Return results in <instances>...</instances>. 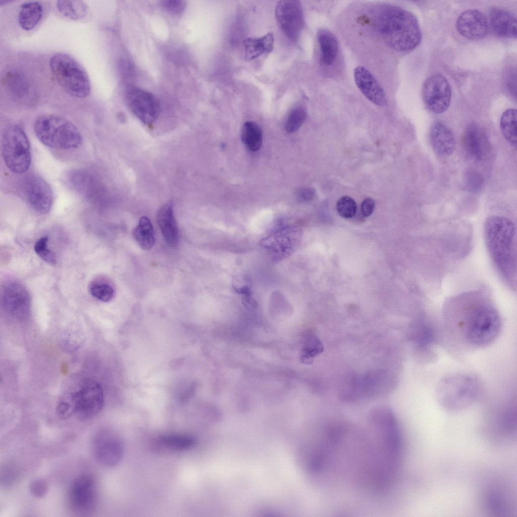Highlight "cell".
<instances>
[{
    "mask_svg": "<svg viewBox=\"0 0 517 517\" xmlns=\"http://www.w3.org/2000/svg\"><path fill=\"white\" fill-rule=\"evenodd\" d=\"M364 486L379 493L389 489L398 477L402 460L403 437L398 422L386 407L373 410L366 422Z\"/></svg>",
    "mask_w": 517,
    "mask_h": 517,
    "instance_id": "cell-1",
    "label": "cell"
},
{
    "mask_svg": "<svg viewBox=\"0 0 517 517\" xmlns=\"http://www.w3.org/2000/svg\"><path fill=\"white\" fill-rule=\"evenodd\" d=\"M500 315L488 298L465 295L445 306L443 325L450 337L460 345L483 348L495 340L501 329Z\"/></svg>",
    "mask_w": 517,
    "mask_h": 517,
    "instance_id": "cell-2",
    "label": "cell"
},
{
    "mask_svg": "<svg viewBox=\"0 0 517 517\" xmlns=\"http://www.w3.org/2000/svg\"><path fill=\"white\" fill-rule=\"evenodd\" d=\"M358 21L377 33L390 48L399 51L415 48L422 34L415 16L400 7L379 4L366 8Z\"/></svg>",
    "mask_w": 517,
    "mask_h": 517,
    "instance_id": "cell-3",
    "label": "cell"
},
{
    "mask_svg": "<svg viewBox=\"0 0 517 517\" xmlns=\"http://www.w3.org/2000/svg\"><path fill=\"white\" fill-rule=\"evenodd\" d=\"M485 243L490 257L501 278L511 287L516 280L515 226L507 218L491 216L484 225Z\"/></svg>",
    "mask_w": 517,
    "mask_h": 517,
    "instance_id": "cell-4",
    "label": "cell"
},
{
    "mask_svg": "<svg viewBox=\"0 0 517 517\" xmlns=\"http://www.w3.org/2000/svg\"><path fill=\"white\" fill-rule=\"evenodd\" d=\"M34 128L39 140L50 148L74 149L82 143V135L78 128L67 119L58 115L40 116L36 120Z\"/></svg>",
    "mask_w": 517,
    "mask_h": 517,
    "instance_id": "cell-5",
    "label": "cell"
},
{
    "mask_svg": "<svg viewBox=\"0 0 517 517\" xmlns=\"http://www.w3.org/2000/svg\"><path fill=\"white\" fill-rule=\"evenodd\" d=\"M480 383L473 376L456 374L445 377L438 389V398L441 406L453 412L462 410L473 404L480 394Z\"/></svg>",
    "mask_w": 517,
    "mask_h": 517,
    "instance_id": "cell-6",
    "label": "cell"
},
{
    "mask_svg": "<svg viewBox=\"0 0 517 517\" xmlns=\"http://www.w3.org/2000/svg\"><path fill=\"white\" fill-rule=\"evenodd\" d=\"M51 72L59 85L69 94L85 98L91 91L88 75L84 68L68 54L59 53L50 59Z\"/></svg>",
    "mask_w": 517,
    "mask_h": 517,
    "instance_id": "cell-7",
    "label": "cell"
},
{
    "mask_svg": "<svg viewBox=\"0 0 517 517\" xmlns=\"http://www.w3.org/2000/svg\"><path fill=\"white\" fill-rule=\"evenodd\" d=\"M2 152L7 167L12 172L22 174L28 170L31 161L30 146L21 127L12 125L6 129L2 137Z\"/></svg>",
    "mask_w": 517,
    "mask_h": 517,
    "instance_id": "cell-8",
    "label": "cell"
},
{
    "mask_svg": "<svg viewBox=\"0 0 517 517\" xmlns=\"http://www.w3.org/2000/svg\"><path fill=\"white\" fill-rule=\"evenodd\" d=\"M75 416L80 420H87L97 415L104 404V392L100 385L92 379L84 380L78 390L73 392Z\"/></svg>",
    "mask_w": 517,
    "mask_h": 517,
    "instance_id": "cell-9",
    "label": "cell"
},
{
    "mask_svg": "<svg viewBox=\"0 0 517 517\" xmlns=\"http://www.w3.org/2000/svg\"><path fill=\"white\" fill-rule=\"evenodd\" d=\"M97 493L95 482L92 476L82 475L71 483L68 492L67 505L74 513L85 514L95 509Z\"/></svg>",
    "mask_w": 517,
    "mask_h": 517,
    "instance_id": "cell-10",
    "label": "cell"
},
{
    "mask_svg": "<svg viewBox=\"0 0 517 517\" xmlns=\"http://www.w3.org/2000/svg\"><path fill=\"white\" fill-rule=\"evenodd\" d=\"M1 302L4 311L18 321L28 319L31 312V298L25 287L19 282L6 284L2 292Z\"/></svg>",
    "mask_w": 517,
    "mask_h": 517,
    "instance_id": "cell-11",
    "label": "cell"
},
{
    "mask_svg": "<svg viewBox=\"0 0 517 517\" xmlns=\"http://www.w3.org/2000/svg\"><path fill=\"white\" fill-rule=\"evenodd\" d=\"M92 449L97 461L108 467L118 464L123 457L124 452L121 438L114 432L108 430H102L93 437Z\"/></svg>",
    "mask_w": 517,
    "mask_h": 517,
    "instance_id": "cell-12",
    "label": "cell"
},
{
    "mask_svg": "<svg viewBox=\"0 0 517 517\" xmlns=\"http://www.w3.org/2000/svg\"><path fill=\"white\" fill-rule=\"evenodd\" d=\"M423 99L432 112L441 114L448 108L451 96V87L446 78L435 74L425 82L422 89Z\"/></svg>",
    "mask_w": 517,
    "mask_h": 517,
    "instance_id": "cell-13",
    "label": "cell"
},
{
    "mask_svg": "<svg viewBox=\"0 0 517 517\" xmlns=\"http://www.w3.org/2000/svg\"><path fill=\"white\" fill-rule=\"evenodd\" d=\"M22 193L29 204L39 213H48L51 209L53 195L51 188L41 177L30 174L22 183Z\"/></svg>",
    "mask_w": 517,
    "mask_h": 517,
    "instance_id": "cell-14",
    "label": "cell"
},
{
    "mask_svg": "<svg viewBox=\"0 0 517 517\" xmlns=\"http://www.w3.org/2000/svg\"><path fill=\"white\" fill-rule=\"evenodd\" d=\"M275 15L285 35L293 42L297 41L304 24L302 9L299 1H279L276 7Z\"/></svg>",
    "mask_w": 517,
    "mask_h": 517,
    "instance_id": "cell-15",
    "label": "cell"
},
{
    "mask_svg": "<svg viewBox=\"0 0 517 517\" xmlns=\"http://www.w3.org/2000/svg\"><path fill=\"white\" fill-rule=\"evenodd\" d=\"M125 98L131 111L144 124L150 125L158 118L159 103L151 93L140 88L131 87L127 89Z\"/></svg>",
    "mask_w": 517,
    "mask_h": 517,
    "instance_id": "cell-16",
    "label": "cell"
},
{
    "mask_svg": "<svg viewBox=\"0 0 517 517\" xmlns=\"http://www.w3.org/2000/svg\"><path fill=\"white\" fill-rule=\"evenodd\" d=\"M456 27L458 33L471 40H478L487 33L488 22L485 15L476 9L463 12L458 18Z\"/></svg>",
    "mask_w": 517,
    "mask_h": 517,
    "instance_id": "cell-17",
    "label": "cell"
},
{
    "mask_svg": "<svg viewBox=\"0 0 517 517\" xmlns=\"http://www.w3.org/2000/svg\"><path fill=\"white\" fill-rule=\"evenodd\" d=\"M353 74L357 87L369 100L379 106L387 104L385 91L369 71L358 66L354 70Z\"/></svg>",
    "mask_w": 517,
    "mask_h": 517,
    "instance_id": "cell-18",
    "label": "cell"
},
{
    "mask_svg": "<svg viewBox=\"0 0 517 517\" xmlns=\"http://www.w3.org/2000/svg\"><path fill=\"white\" fill-rule=\"evenodd\" d=\"M463 147L467 155L476 161H481L486 156L489 143L485 133L475 124L469 125L462 137Z\"/></svg>",
    "mask_w": 517,
    "mask_h": 517,
    "instance_id": "cell-19",
    "label": "cell"
},
{
    "mask_svg": "<svg viewBox=\"0 0 517 517\" xmlns=\"http://www.w3.org/2000/svg\"><path fill=\"white\" fill-rule=\"evenodd\" d=\"M430 141L434 151L442 157L450 156L455 148V139L451 130L441 122H436L430 132Z\"/></svg>",
    "mask_w": 517,
    "mask_h": 517,
    "instance_id": "cell-20",
    "label": "cell"
},
{
    "mask_svg": "<svg viewBox=\"0 0 517 517\" xmlns=\"http://www.w3.org/2000/svg\"><path fill=\"white\" fill-rule=\"evenodd\" d=\"M197 439L189 434H167L158 436L153 442L154 448L160 451L179 452L193 448Z\"/></svg>",
    "mask_w": 517,
    "mask_h": 517,
    "instance_id": "cell-21",
    "label": "cell"
},
{
    "mask_svg": "<svg viewBox=\"0 0 517 517\" xmlns=\"http://www.w3.org/2000/svg\"><path fill=\"white\" fill-rule=\"evenodd\" d=\"M489 23L496 35L507 38L516 37V20L508 12L498 8L492 9L489 13Z\"/></svg>",
    "mask_w": 517,
    "mask_h": 517,
    "instance_id": "cell-22",
    "label": "cell"
},
{
    "mask_svg": "<svg viewBox=\"0 0 517 517\" xmlns=\"http://www.w3.org/2000/svg\"><path fill=\"white\" fill-rule=\"evenodd\" d=\"M68 180L76 191L89 198L95 199L99 194L100 187L97 179L87 170L79 169L70 171Z\"/></svg>",
    "mask_w": 517,
    "mask_h": 517,
    "instance_id": "cell-23",
    "label": "cell"
},
{
    "mask_svg": "<svg viewBox=\"0 0 517 517\" xmlns=\"http://www.w3.org/2000/svg\"><path fill=\"white\" fill-rule=\"evenodd\" d=\"M157 220L166 242L171 246H176L178 242L179 231L171 203H167L160 209Z\"/></svg>",
    "mask_w": 517,
    "mask_h": 517,
    "instance_id": "cell-24",
    "label": "cell"
},
{
    "mask_svg": "<svg viewBox=\"0 0 517 517\" xmlns=\"http://www.w3.org/2000/svg\"><path fill=\"white\" fill-rule=\"evenodd\" d=\"M243 43L246 60L251 61L273 50L274 37L269 32L263 36L246 38Z\"/></svg>",
    "mask_w": 517,
    "mask_h": 517,
    "instance_id": "cell-25",
    "label": "cell"
},
{
    "mask_svg": "<svg viewBox=\"0 0 517 517\" xmlns=\"http://www.w3.org/2000/svg\"><path fill=\"white\" fill-rule=\"evenodd\" d=\"M317 38L321 51V62L325 66L332 65L338 52V43L336 36L329 30L320 29Z\"/></svg>",
    "mask_w": 517,
    "mask_h": 517,
    "instance_id": "cell-26",
    "label": "cell"
},
{
    "mask_svg": "<svg viewBox=\"0 0 517 517\" xmlns=\"http://www.w3.org/2000/svg\"><path fill=\"white\" fill-rule=\"evenodd\" d=\"M43 14V7L39 2L30 1L23 4L18 15L20 26L26 31L32 30L41 19Z\"/></svg>",
    "mask_w": 517,
    "mask_h": 517,
    "instance_id": "cell-27",
    "label": "cell"
},
{
    "mask_svg": "<svg viewBox=\"0 0 517 517\" xmlns=\"http://www.w3.org/2000/svg\"><path fill=\"white\" fill-rule=\"evenodd\" d=\"M133 235L143 249L149 250L155 244L152 225L149 219L145 216L140 218L138 224L133 231Z\"/></svg>",
    "mask_w": 517,
    "mask_h": 517,
    "instance_id": "cell-28",
    "label": "cell"
},
{
    "mask_svg": "<svg viewBox=\"0 0 517 517\" xmlns=\"http://www.w3.org/2000/svg\"><path fill=\"white\" fill-rule=\"evenodd\" d=\"M516 110L509 109L502 114L500 119V129L506 140L512 146L516 147Z\"/></svg>",
    "mask_w": 517,
    "mask_h": 517,
    "instance_id": "cell-29",
    "label": "cell"
},
{
    "mask_svg": "<svg viewBox=\"0 0 517 517\" xmlns=\"http://www.w3.org/2000/svg\"><path fill=\"white\" fill-rule=\"evenodd\" d=\"M241 139L245 146L252 151H256L261 147L263 140L260 127L252 122H247L241 130Z\"/></svg>",
    "mask_w": 517,
    "mask_h": 517,
    "instance_id": "cell-30",
    "label": "cell"
},
{
    "mask_svg": "<svg viewBox=\"0 0 517 517\" xmlns=\"http://www.w3.org/2000/svg\"><path fill=\"white\" fill-rule=\"evenodd\" d=\"M57 6L62 15L72 20H80L87 13V6L82 1L60 0L58 1Z\"/></svg>",
    "mask_w": 517,
    "mask_h": 517,
    "instance_id": "cell-31",
    "label": "cell"
},
{
    "mask_svg": "<svg viewBox=\"0 0 517 517\" xmlns=\"http://www.w3.org/2000/svg\"><path fill=\"white\" fill-rule=\"evenodd\" d=\"M88 290L93 297L103 302L110 301L115 294L112 286L99 279L92 280L89 285Z\"/></svg>",
    "mask_w": 517,
    "mask_h": 517,
    "instance_id": "cell-32",
    "label": "cell"
},
{
    "mask_svg": "<svg viewBox=\"0 0 517 517\" xmlns=\"http://www.w3.org/2000/svg\"><path fill=\"white\" fill-rule=\"evenodd\" d=\"M323 349L321 341L315 335H309L306 339L302 349V361L306 364H311L314 358L321 354Z\"/></svg>",
    "mask_w": 517,
    "mask_h": 517,
    "instance_id": "cell-33",
    "label": "cell"
},
{
    "mask_svg": "<svg viewBox=\"0 0 517 517\" xmlns=\"http://www.w3.org/2000/svg\"><path fill=\"white\" fill-rule=\"evenodd\" d=\"M305 117L306 111L303 107L298 106L293 109L286 120V131L290 133L296 131L304 121Z\"/></svg>",
    "mask_w": 517,
    "mask_h": 517,
    "instance_id": "cell-34",
    "label": "cell"
},
{
    "mask_svg": "<svg viewBox=\"0 0 517 517\" xmlns=\"http://www.w3.org/2000/svg\"><path fill=\"white\" fill-rule=\"evenodd\" d=\"M48 239L46 236L40 238L35 243L34 249L37 255L46 263L55 265L56 259L55 253L49 248Z\"/></svg>",
    "mask_w": 517,
    "mask_h": 517,
    "instance_id": "cell-35",
    "label": "cell"
},
{
    "mask_svg": "<svg viewBox=\"0 0 517 517\" xmlns=\"http://www.w3.org/2000/svg\"><path fill=\"white\" fill-rule=\"evenodd\" d=\"M336 209L341 217L349 219L355 215L357 206L353 199L348 196H344L338 200Z\"/></svg>",
    "mask_w": 517,
    "mask_h": 517,
    "instance_id": "cell-36",
    "label": "cell"
},
{
    "mask_svg": "<svg viewBox=\"0 0 517 517\" xmlns=\"http://www.w3.org/2000/svg\"><path fill=\"white\" fill-rule=\"evenodd\" d=\"M164 9L169 13L175 15H180L184 11L186 3L181 0L163 1L162 4Z\"/></svg>",
    "mask_w": 517,
    "mask_h": 517,
    "instance_id": "cell-37",
    "label": "cell"
},
{
    "mask_svg": "<svg viewBox=\"0 0 517 517\" xmlns=\"http://www.w3.org/2000/svg\"><path fill=\"white\" fill-rule=\"evenodd\" d=\"M466 182L468 188L472 191H477L481 186L483 179L481 175L475 171L467 173Z\"/></svg>",
    "mask_w": 517,
    "mask_h": 517,
    "instance_id": "cell-38",
    "label": "cell"
},
{
    "mask_svg": "<svg viewBox=\"0 0 517 517\" xmlns=\"http://www.w3.org/2000/svg\"><path fill=\"white\" fill-rule=\"evenodd\" d=\"M32 494L37 497H43L47 491V485L45 482L40 479L33 481L30 486Z\"/></svg>",
    "mask_w": 517,
    "mask_h": 517,
    "instance_id": "cell-39",
    "label": "cell"
},
{
    "mask_svg": "<svg viewBox=\"0 0 517 517\" xmlns=\"http://www.w3.org/2000/svg\"><path fill=\"white\" fill-rule=\"evenodd\" d=\"M375 202L371 198L364 199L361 204V212L365 217L370 216L373 212L375 208Z\"/></svg>",
    "mask_w": 517,
    "mask_h": 517,
    "instance_id": "cell-40",
    "label": "cell"
},
{
    "mask_svg": "<svg viewBox=\"0 0 517 517\" xmlns=\"http://www.w3.org/2000/svg\"><path fill=\"white\" fill-rule=\"evenodd\" d=\"M315 195V191L312 188H305L299 190L297 196L299 200L308 201L313 199Z\"/></svg>",
    "mask_w": 517,
    "mask_h": 517,
    "instance_id": "cell-41",
    "label": "cell"
}]
</instances>
